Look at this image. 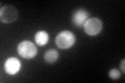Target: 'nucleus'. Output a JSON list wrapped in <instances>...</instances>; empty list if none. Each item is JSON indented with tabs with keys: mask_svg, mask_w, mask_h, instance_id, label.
Wrapping results in <instances>:
<instances>
[{
	"mask_svg": "<svg viewBox=\"0 0 125 83\" xmlns=\"http://www.w3.org/2000/svg\"><path fill=\"white\" fill-rule=\"evenodd\" d=\"M75 42H76L75 35H74L73 32H71V31H69V30L61 31L55 37L56 46L60 49H62V50L70 49L74 44H75Z\"/></svg>",
	"mask_w": 125,
	"mask_h": 83,
	"instance_id": "obj_1",
	"label": "nucleus"
},
{
	"mask_svg": "<svg viewBox=\"0 0 125 83\" xmlns=\"http://www.w3.org/2000/svg\"><path fill=\"white\" fill-rule=\"evenodd\" d=\"M18 53L22 58L32 59L38 54V49L33 43L29 41H22L17 47Z\"/></svg>",
	"mask_w": 125,
	"mask_h": 83,
	"instance_id": "obj_2",
	"label": "nucleus"
},
{
	"mask_svg": "<svg viewBox=\"0 0 125 83\" xmlns=\"http://www.w3.org/2000/svg\"><path fill=\"white\" fill-rule=\"evenodd\" d=\"M18 9L14 5H4L0 9V20L4 24H10L18 19Z\"/></svg>",
	"mask_w": 125,
	"mask_h": 83,
	"instance_id": "obj_3",
	"label": "nucleus"
},
{
	"mask_svg": "<svg viewBox=\"0 0 125 83\" xmlns=\"http://www.w3.org/2000/svg\"><path fill=\"white\" fill-rule=\"evenodd\" d=\"M83 29L90 37L98 35L102 30V21L98 18H90L83 24Z\"/></svg>",
	"mask_w": 125,
	"mask_h": 83,
	"instance_id": "obj_4",
	"label": "nucleus"
},
{
	"mask_svg": "<svg viewBox=\"0 0 125 83\" xmlns=\"http://www.w3.org/2000/svg\"><path fill=\"white\" fill-rule=\"evenodd\" d=\"M90 14L87 9H78L73 13L72 15V18H71V21H72V24L75 26V27H81L83 26V24L90 19Z\"/></svg>",
	"mask_w": 125,
	"mask_h": 83,
	"instance_id": "obj_5",
	"label": "nucleus"
},
{
	"mask_svg": "<svg viewBox=\"0 0 125 83\" xmlns=\"http://www.w3.org/2000/svg\"><path fill=\"white\" fill-rule=\"evenodd\" d=\"M21 61L16 57H9L4 62V70L9 75H16L21 70Z\"/></svg>",
	"mask_w": 125,
	"mask_h": 83,
	"instance_id": "obj_6",
	"label": "nucleus"
},
{
	"mask_svg": "<svg viewBox=\"0 0 125 83\" xmlns=\"http://www.w3.org/2000/svg\"><path fill=\"white\" fill-rule=\"evenodd\" d=\"M34 41L39 46H45L49 41V35L48 32L45 30H40L38 31L34 35Z\"/></svg>",
	"mask_w": 125,
	"mask_h": 83,
	"instance_id": "obj_7",
	"label": "nucleus"
},
{
	"mask_svg": "<svg viewBox=\"0 0 125 83\" xmlns=\"http://www.w3.org/2000/svg\"><path fill=\"white\" fill-rule=\"evenodd\" d=\"M44 58H45V61L48 62V64H53L55 62L57 59H58V52L56 50H53V49H49L44 55Z\"/></svg>",
	"mask_w": 125,
	"mask_h": 83,
	"instance_id": "obj_8",
	"label": "nucleus"
},
{
	"mask_svg": "<svg viewBox=\"0 0 125 83\" xmlns=\"http://www.w3.org/2000/svg\"><path fill=\"white\" fill-rule=\"evenodd\" d=\"M108 76L111 79H113V80H116V79H119L120 76H121V73L119 72L118 70H116V69H113L109 71V73H108Z\"/></svg>",
	"mask_w": 125,
	"mask_h": 83,
	"instance_id": "obj_9",
	"label": "nucleus"
},
{
	"mask_svg": "<svg viewBox=\"0 0 125 83\" xmlns=\"http://www.w3.org/2000/svg\"><path fill=\"white\" fill-rule=\"evenodd\" d=\"M120 68H121V71H122V73H125V59H123V60L121 61Z\"/></svg>",
	"mask_w": 125,
	"mask_h": 83,
	"instance_id": "obj_10",
	"label": "nucleus"
}]
</instances>
